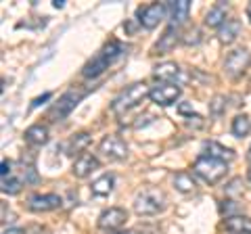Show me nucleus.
Here are the masks:
<instances>
[{"instance_id": "27", "label": "nucleus", "mask_w": 251, "mask_h": 234, "mask_svg": "<svg viewBox=\"0 0 251 234\" xmlns=\"http://www.w3.org/2000/svg\"><path fill=\"white\" fill-rule=\"evenodd\" d=\"M224 96H216L214 100H211V105H209V109H211V113L214 115H220L222 113V109H224Z\"/></svg>"}, {"instance_id": "5", "label": "nucleus", "mask_w": 251, "mask_h": 234, "mask_svg": "<svg viewBox=\"0 0 251 234\" xmlns=\"http://www.w3.org/2000/svg\"><path fill=\"white\" fill-rule=\"evenodd\" d=\"M84 94H86V92H82V90H69V92H65V94L59 98V103L50 107L49 119H52V121L65 119V117L77 107V103H80V100L84 98Z\"/></svg>"}, {"instance_id": "4", "label": "nucleus", "mask_w": 251, "mask_h": 234, "mask_svg": "<svg viewBox=\"0 0 251 234\" xmlns=\"http://www.w3.org/2000/svg\"><path fill=\"white\" fill-rule=\"evenodd\" d=\"M166 209V197L155 188H147L134 199V211L138 215H157Z\"/></svg>"}, {"instance_id": "18", "label": "nucleus", "mask_w": 251, "mask_h": 234, "mask_svg": "<svg viewBox=\"0 0 251 234\" xmlns=\"http://www.w3.org/2000/svg\"><path fill=\"white\" fill-rule=\"evenodd\" d=\"M25 140L29 144H36V146H42L49 142V128L42 126V123H36V126H29L25 130Z\"/></svg>"}, {"instance_id": "15", "label": "nucleus", "mask_w": 251, "mask_h": 234, "mask_svg": "<svg viewBox=\"0 0 251 234\" xmlns=\"http://www.w3.org/2000/svg\"><path fill=\"white\" fill-rule=\"evenodd\" d=\"M178 42H180V34H178V27L170 25V27L166 29V32H163V36L159 38V42L155 44V50L159 52V54H166V52H170V50H174Z\"/></svg>"}, {"instance_id": "12", "label": "nucleus", "mask_w": 251, "mask_h": 234, "mask_svg": "<svg viewBox=\"0 0 251 234\" xmlns=\"http://www.w3.org/2000/svg\"><path fill=\"white\" fill-rule=\"evenodd\" d=\"M188 11H191V0H172V2H168V15L172 25H182L188 19Z\"/></svg>"}, {"instance_id": "28", "label": "nucleus", "mask_w": 251, "mask_h": 234, "mask_svg": "<svg viewBox=\"0 0 251 234\" xmlns=\"http://www.w3.org/2000/svg\"><path fill=\"white\" fill-rule=\"evenodd\" d=\"M178 113L180 115H188V119H191V117H195V109H193L191 103H180L178 105Z\"/></svg>"}, {"instance_id": "25", "label": "nucleus", "mask_w": 251, "mask_h": 234, "mask_svg": "<svg viewBox=\"0 0 251 234\" xmlns=\"http://www.w3.org/2000/svg\"><path fill=\"white\" fill-rule=\"evenodd\" d=\"M21 190V180H17L15 176L2 178V192L4 194H17Z\"/></svg>"}, {"instance_id": "22", "label": "nucleus", "mask_w": 251, "mask_h": 234, "mask_svg": "<svg viewBox=\"0 0 251 234\" xmlns=\"http://www.w3.org/2000/svg\"><path fill=\"white\" fill-rule=\"evenodd\" d=\"M174 186H176V190H180V192H193L195 188H197L195 178L188 174V171H178V174L174 176Z\"/></svg>"}, {"instance_id": "14", "label": "nucleus", "mask_w": 251, "mask_h": 234, "mask_svg": "<svg viewBox=\"0 0 251 234\" xmlns=\"http://www.w3.org/2000/svg\"><path fill=\"white\" fill-rule=\"evenodd\" d=\"M241 34V21L239 19H226L218 29V40L222 44H232Z\"/></svg>"}, {"instance_id": "7", "label": "nucleus", "mask_w": 251, "mask_h": 234, "mask_svg": "<svg viewBox=\"0 0 251 234\" xmlns=\"http://www.w3.org/2000/svg\"><path fill=\"white\" fill-rule=\"evenodd\" d=\"M251 65V54L247 48H237V50H232L228 57H226L224 61V69H226V73L232 75V77H239L243 75L249 69Z\"/></svg>"}, {"instance_id": "24", "label": "nucleus", "mask_w": 251, "mask_h": 234, "mask_svg": "<svg viewBox=\"0 0 251 234\" xmlns=\"http://www.w3.org/2000/svg\"><path fill=\"white\" fill-rule=\"evenodd\" d=\"M230 130H232V134L237 136V138L247 136V134H249V130H251V119H249L247 115H237V117L232 119Z\"/></svg>"}, {"instance_id": "35", "label": "nucleus", "mask_w": 251, "mask_h": 234, "mask_svg": "<svg viewBox=\"0 0 251 234\" xmlns=\"http://www.w3.org/2000/svg\"><path fill=\"white\" fill-rule=\"evenodd\" d=\"M247 178H249V182H251V167H249V171H247Z\"/></svg>"}, {"instance_id": "9", "label": "nucleus", "mask_w": 251, "mask_h": 234, "mask_svg": "<svg viewBox=\"0 0 251 234\" xmlns=\"http://www.w3.org/2000/svg\"><path fill=\"white\" fill-rule=\"evenodd\" d=\"M126 220H128V211H126V209H122V207H109V209H105V211L99 215V228L109 230V232L120 230L122 226L126 224Z\"/></svg>"}, {"instance_id": "32", "label": "nucleus", "mask_w": 251, "mask_h": 234, "mask_svg": "<svg viewBox=\"0 0 251 234\" xmlns=\"http://www.w3.org/2000/svg\"><path fill=\"white\" fill-rule=\"evenodd\" d=\"M109 234H138L136 230H113V232H109Z\"/></svg>"}, {"instance_id": "19", "label": "nucleus", "mask_w": 251, "mask_h": 234, "mask_svg": "<svg viewBox=\"0 0 251 234\" xmlns=\"http://www.w3.org/2000/svg\"><path fill=\"white\" fill-rule=\"evenodd\" d=\"M226 230L232 234H251V220L245 215H234V217H226Z\"/></svg>"}, {"instance_id": "11", "label": "nucleus", "mask_w": 251, "mask_h": 234, "mask_svg": "<svg viewBox=\"0 0 251 234\" xmlns=\"http://www.w3.org/2000/svg\"><path fill=\"white\" fill-rule=\"evenodd\" d=\"M63 199L59 194L49 192V194H31L29 197V209L31 211H52V209H59L61 207Z\"/></svg>"}, {"instance_id": "10", "label": "nucleus", "mask_w": 251, "mask_h": 234, "mask_svg": "<svg viewBox=\"0 0 251 234\" xmlns=\"http://www.w3.org/2000/svg\"><path fill=\"white\" fill-rule=\"evenodd\" d=\"M180 86L176 84H161V86H155V88L151 90V100L155 105H161V107H170V105H174L178 96H180Z\"/></svg>"}, {"instance_id": "17", "label": "nucleus", "mask_w": 251, "mask_h": 234, "mask_svg": "<svg viewBox=\"0 0 251 234\" xmlns=\"http://www.w3.org/2000/svg\"><path fill=\"white\" fill-rule=\"evenodd\" d=\"M203 151H205V155H209V157L220 159V161H224V163L234 159V153L230 149H226V146H222L220 142H214V140H209V142H203Z\"/></svg>"}, {"instance_id": "21", "label": "nucleus", "mask_w": 251, "mask_h": 234, "mask_svg": "<svg viewBox=\"0 0 251 234\" xmlns=\"http://www.w3.org/2000/svg\"><path fill=\"white\" fill-rule=\"evenodd\" d=\"M224 21H226V6L224 4L211 6V9L207 11V15H205V25H209V27L220 29V25H222Z\"/></svg>"}, {"instance_id": "3", "label": "nucleus", "mask_w": 251, "mask_h": 234, "mask_svg": "<svg viewBox=\"0 0 251 234\" xmlns=\"http://www.w3.org/2000/svg\"><path fill=\"white\" fill-rule=\"evenodd\" d=\"M195 174H197L199 178H203L205 182L209 184H216L218 180H222V178L226 176V171H228V165H226L224 161L220 159H214L209 157V155H199L197 161H195Z\"/></svg>"}, {"instance_id": "23", "label": "nucleus", "mask_w": 251, "mask_h": 234, "mask_svg": "<svg viewBox=\"0 0 251 234\" xmlns=\"http://www.w3.org/2000/svg\"><path fill=\"white\" fill-rule=\"evenodd\" d=\"M88 144H90V134L88 132H80V134L72 136V140L67 142V153H72V155L82 153Z\"/></svg>"}, {"instance_id": "26", "label": "nucleus", "mask_w": 251, "mask_h": 234, "mask_svg": "<svg viewBox=\"0 0 251 234\" xmlns=\"http://www.w3.org/2000/svg\"><path fill=\"white\" fill-rule=\"evenodd\" d=\"M220 211L226 213L228 217H234V213L241 211V205L237 201H224V203H220Z\"/></svg>"}, {"instance_id": "6", "label": "nucleus", "mask_w": 251, "mask_h": 234, "mask_svg": "<svg viewBox=\"0 0 251 234\" xmlns=\"http://www.w3.org/2000/svg\"><path fill=\"white\" fill-rule=\"evenodd\" d=\"M166 13H168V4L155 2L149 6H140L136 11V19L145 29H153L155 25H159V21L166 17Z\"/></svg>"}, {"instance_id": "20", "label": "nucleus", "mask_w": 251, "mask_h": 234, "mask_svg": "<svg viewBox=\"0 0 251 234\" xmlns=\"http://www.w3.org/2000/svg\"><path fill=\"white\" fill-rule=\"evenodd\" d=\"M113 184H115V178L111 174H103L92 182L90 190H92V194H97V197H107V194H111Z\"/></svg>"}, {"instance_id": "30", "label": "nucleus", "mask_w": 251, "mask_h": 234, "mask_svg": "<svg viewBox=\"0 0 251 234\" xmlns=\"http://www.w3.org/2000/svg\"><path fill=\"white\" fill-rule=\"evenodd\" d=\"M0 174H2V178H6V176H11V163L9 161H2V171H0Z\"/></svg>"}, {"instance_id": "1", "label": "nucleus", "mask_w": 251, "mask_h": 234, "mask_svg": "<svg viewBox=\"0 0 251 234\" xmlns=\"http://www.w3.org/2000/svg\"><path fill=\"white\" fill-rule=\"evenodd\" d=\"M124 52H126V48H124L122 42H117V40L107 42V44L103 46V50H100L97 57H92L88 63L84 65L82 75H84V77H99L100 73L105 71V69H109V65L115 63V61L120 59Z\"/></svg>"}, {"instance_id": "34", "label": "nucleus", "mask_w": 251, "mask_h": 234, "mask_svg": "<svg viewBox=\"0 0 251 234\" xmlns=\"http://www.w3.org/2000/svg\"><path fill=\"white\" fill-rule=\"evenodd\" d=\"M247 17H249V21H251V2L247 4Z\"/></svg>"}, {"instance_id": "29", "label": "nucleus", "mask_w": 251, "mask_h": 234, "mask_svg": "<svg viewBox=\"0 0 251 234\" xmlns=\"http://www.w3.org/2000/svg\"><path fill=\"white\" fill-rule=\"evenodd\" d=\"M50 98V92H46V94H42V96H38L36 100H34V103H31V107H40L42 103H44V100H49Z\"/></svg>"}, {"instance_id": "8", "label": "nucleus", "mask_w": 251, "mask_h": 234, "mask_svg": "<svg viewBox=\"0 0 251 234\" xmlns=\"http://www.w3.org/2000/svg\"><path fill=\"white\" fill-rule=\"evenodd\" d=\"M99 153L107 157L109 161H117V159H126L128 155V144L124 142L120 136H105L99 144Z\"/></svg>"}, {"instance_id": "33", "label": "nucleus", "mask_w": 251, "mask_h": 234, "mask_svg": "<svg viewBox=\"0 0 251 234\" xmlns=\"http://www.w3.org/2000/svg\"><path fill=\"white\" fill-rule=\"evenodd\" d=\"M52 4L57 6V9H63V6H65V0H52Z\"/></svg>"}, {"instance_id": "31", "label": "nucleus", "mask_w": 251, "mask_h": 234, "mask_svg": "<svg viewBox=\"0 0 251 234\" xmlns=\"http://www.w3.org/2000/svg\"><path fill=\"white\" fill-rule=\"evenodd\" d=\"M2 234H27V232L21 230V228H9V230H4Z\"/></svg>"}, {"instance_id": "36", "label": "nucleus", "mask_w": 251, "mask_h": 234, "mask_svg": "<svg viewBox=\"0 0 251 234\" xmlns=\"http://www.w3.org/2000/svg\"><path fill=\"white\" fill-rule=\"evenodd\" d=\"M247 157H249V161H251V149H249V155H247Z\"/></svg>"}, {"instance_id": "13", "label": "nucleus", "mask_w": 251, "mask_h": 234, "mask_svg": "<svg viewBox=\"0 0 251 234\" xmlns=\"http://www.w3.org/2000/svg\"><path fill=\"white\" fill-rule=\"evenodd\" d=\"M97 167H99V159L94 157V155H90V153H84V155H80V157L75 159L72 171H74L75 178H86V176H90Z\"/></svg>"}, {"instance_id": "2", "label": "nucleus", "mask_w": 251, "mask_h": 234, "mask_svg": "<svg viewBox=\"0 0 251 234\" xmlns=\"http://www.w3.org/2000/svg\"><path fill=\"white\" fill-rule=\"evenodd\" d=\"M149 94H151V90H149V86H147L145 82L132 84V86H128L126 90H122L120 96L113 100L111 111H113L115 115H122V113H126V111H130V109H134L136 105H140Z\"/></svg>"}, {"instance_id": "16", "label": "nucleus", "mask_w": 251, "mask_h": 234, "mask_svg": "<svg viewBox=\"0 0 251 234\" xmlns=\"http://www.w3.org/2000/svg\"><path fill=\"white\" fill-rule=\"evenodd\" d=\"M178 75H180V67L176 63H161V65H157L155 67V71H153V77L155 80H159L163 84H172V82H176L178 80Z\"/></svg>"}]
</instances>
